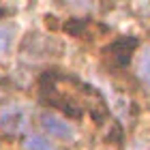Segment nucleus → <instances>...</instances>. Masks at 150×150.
Listing matches in <instances>:
<instances>
[{
    "label": "nucleus",
    "mask_w": 150,
    "mask_h": 150,
    "mask_svg": "<svg viewBox=\"0 0 150 150\" xmlns=\"http://www.w3.org/2000/svg\"><path fill=\"white\" fill-rule=\"evenodd\" d=\"M41 125H43V129L52 137H58V139H73L75 137V129L67 120L58 118L54 114H43L41 116Z\"/></svg>",
    "instance_id": "nucleus-1"
},
{
    "label": "nucleus",
    "mask_w": 150,
    "mask_h": 150,
    "mask_svg": "<svg viewBox=\"0 0 150 150\" xmlns=\"http://www.w3.org/2000/svg\"><path fill=\"white\" fill-rule=\"evenodd\" d=\"M135 47H137V39L125 37V39H118L107 52H110L112 56L116 58V62H118V64H127L129 60H131V56H133Z\"/></svg>",
    "instance_id": "nucleus-2"
},
{
    "label": "nucleus",
    "mask_w": 150,
    "mask_h": 150,
    "mask_svg": "<svg viewBox=\"0 0 150 150\" xmlns=\"http://www.w3.org/2000/svg\"><path fill=\"white\" fill-rule=\"evenodd\" d=\"M26 125V114L19 110V107H11V110H4L0 114V127L6 129L11 133H17L22 131Z\"/></svg>",
    "instance_id": "nucleus-3"
},
{
    "label": "nucleus",
    "mask_w": 150,
    "mask_h": 150,
    "mask_svg": "<svg viewBox=\"0 0 150 150\" xmlns=\"http://www.w3.org/2000/svg\"><path fill=\"white\" fill-rule=\"evenodd\" d=\"M24 146H26V150H54L52 142L41 137V135H30V137L24 142Z\"/></svg>",
    "instance_id": "nucleus-4"
},
{
    "label": "nucleus",
    "mask_w": 150,
    "mask_h": 150,
    "mask_svg": "<svg viewBox=\"0 0 150 150\" xmlns=\"http://www.w3.org/2000/svg\"><path fill=\"white\" fill-rule=\"evenodd\" d=\"M13 37H15L13 26H0V52H6L13 45Z\"/></svg>",
    "instance_id": "nucleus-5"
},
{
    "label": "nucleus",
    "mask_w": 150,
    "mask_h": 150,
    "mask_svg": "<svg viewBox=\"0 0 150 150\" xmlns=\"http://www.w3.org/2000/svg\"><path fill=\"white\" fill-rule=\"evenodd\" d=\"M139 75L150 84V50H148L144 56H142V60H139Z\"/></svg>",
    "instance_id": "nucleus-6"
}]
</instances>
